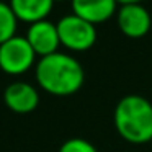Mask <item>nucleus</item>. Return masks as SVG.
Listing matches in <instances>:
<instances>
[{"mask_svg": "<svg viewBox=\"0 0 152 152\" xmlns=\"http://www.w3.org/2000/svg\"><path fill=\"white\" fill-rule=\"evenodd\" d=\"M54 2H66V0H54Z\"/></svg>", "mask_w": 152, "mask_h": 152, "instance_id": "nucleus-13", "label": "nucleus"}, {"mask_svg": "<svg viewBox=\"0 0 152 152\" xmlns=\"http://www.w3.org/2000/svg\"><path fill=\"white\" fill-rule=\"evenodd\" d=\"M17 25H18V18L15 17L12 7L0 0V44H4L5 41L17 36L15 34Z\"/></svg>", "mask_w": 152, "mask_h": 152, "instance_id": "nucleus-10", "label": "nucleus"}, {"mask_svg": "<svg viewBox=\"0 0 152 152\" xmlns=\"http://www.w3.org/2000/svg\"><path fill=\"white\" fill-rule=\"evenodd\" d=\"M36 54L25 36H13L0 44V70L8 75H21L34 66Z\"/></svg>", "mask_w": 152, "mask_h": 152, "instance_id": "nucleus-4", "label": "nucleus"}, {"mask_svg": "<svg viewBox=\"0 0 152 152\" xmlns=\"http://www.w3.org/2000/svg\"><path fill=\"white\" fill-rule=\"evenodd\" d=\"M72 13L92 25L105 23L116 13V0H70Z\"/></svg>", "mask_w": 152, "mask_h": 152, "instance_id": "nucleus-8", "label": "nucleus"}, {"mask_svg": "<svg viewBox=\"0 0 152 152\" xmlns=\"http://www.w3.org/2000/svg\"><path fill=\"white\" fill-rule=\"evenodd\" d=\"M25 38L30 43L34 54L39 57H46L57 53V48L61 46L57 26L54 23H51L49 20H43V21L30 25Z\"/></svg>", "mask_w": 152, "mask_h": 152, "instance_id": "nucleus-6", "label": "nucleus"}, {"mask_svg": "<svg viewBox=\"0 0 152 152\" xmlns=\"http://www.w3.org/2000/svg\"><path fill=\"white\" fill-rule=\"evenodd\" d=\"M8 5L12 7L18 21L23 23H38L48 20L53 12L54 0H10Z\"/></svg>", "mask_w": 152, "mask_h": 152, "instance_id": "nucleus-9", "label": "nucleus"}, {"mask_svg": "<svg viewBox=\"0 0 152 152\" xmlns=\"http://www.w3.org/2000/svg\"><path fill=\"white\" fill-rule=\"evenodd\" d=\"M4 103L17 115H28L39 105V93L28 82H13L4 90Z\"/></svg>", "mask_w": 152, "mask_h": 152, "instance_id": "nucleus-7", "label": "nucleus"}, {"mask_svg": "<svg viewBox=\"0 0 152 152\" xmlns=\"http://www.w3.org/2000/svg\"><path fill=\"white\" fill-rule=\"evenodd\" d=\"M36 82L44 92L54 96H69L77 93L85 82V70L75 57L64 53L39 57L34 67Z\"/></svg>", "mask_w": 152, "mask_h": 152, "instance_id": "nucleus-1", "label": "nucleus"}, {"mask_svg": "<svg viewBox=\"0 0 152 152\" xmlns=\"http://www.w3.org/2000/svg\"><path fill=\"white\" fill-rule=\"evenodd\" d=\"M59 33L61 46L67 48L74 53H83L93 48L96 43V28L95 25L79 18L77 15L70 13L62 17L56 23Z\"/></svg>", "mask_w": 152, "mask_h": 152, "instance_id": "nucleus-3", "label": "nucleus"}, {"mask_svg": "<svg viewBox=\"0 0 152 152\" xmlns=\"http://www.w3.org/2000/svg\"><path fill=\"white\" fill-rule=\"evenodd\" d=\"M118 134L131 144L152 141V103L141 95H126L113 113Z\"/></svg>", "mask_w": 152, "mask_h": 152, "instance_id": "nucleus-2", "label": "nucleus"}, {"mask_svg": "<svg viewBox=\"0 0 152 152\" xmlns=\"http://www.w3.org/2000/svg\"><path fill=\"white\" fill-rule=\"evenodd\" d=\"M119 5H131V4H141L144 0H116Z\"/></svg>", "mask_w": 152, "mask_h": 152, "instance_id": "nucleus-12", "label": "nucleus"}, {"mask_svg": "<svg viewBox=\"0 0 152 152\" xmlns=\"http://www.w3.org/2000/svg\"><path fill=\"white\" fill-rule=\"evenodd\" d=\"M116 21H118L119 31L131 39L144 38L152 26L151 13L141 4L121 5L116 12Z\"/></svg>", "mask_w": 152, "mask_h": 152, "instance_id": "nucleus-5", "label": "nucleus"}, {"mask_svg": "<svg viewBox=\"0 0 152 152\" xmlns=\"http://www.w3.org/2000/svg\"><path fill=\"white\" fill-rule=\"evenodd\" d=\"M59 152H98L96 147L88 142L87 139L82 137H72L67 139L62 145L59 147Z\"/></svg>", "mask_w": 152, "mask_h": 152, "instance_id": "nucleus-11", "label": "nucleus"}]
</instances>
